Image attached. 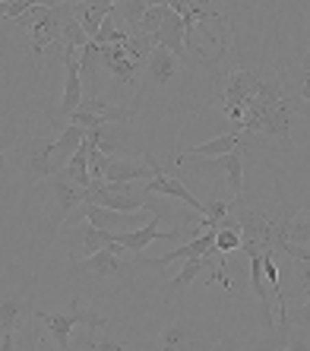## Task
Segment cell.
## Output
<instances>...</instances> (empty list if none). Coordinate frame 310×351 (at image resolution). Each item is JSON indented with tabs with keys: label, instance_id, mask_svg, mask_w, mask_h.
I'll return each mask as SVG.
<instances>
[{
	"label": "cell",
	"instance_id": "obj_1",
	"mask_svg": "<svg viewBox=\"0 0 310 351\" xmlns=\"http://www.w3.org/2000/svg\"><path fill=\"white\" fill-rule=\"evenodd\" d=\"M35 319H41L45 332L51 335V342L58 348H70V332L73 326H86L89 332H102L108 329V319L102 313H95L92 307L82 304V298H73L70 301V313H45V311H35Z\"/></svg>",
	"mask_w": 310,
	"mask_h": 351
},
{
	"label": "cell",
	"instance_id": "obj_2",
	"mask_svg": "<svg viewBox=\"0 0 310 351\" xmlns=\"http://www.w3.org/2000/svg\"><path fill=\"white\" fill-rule=\"evenodd\" d=\"M35 187H38V193L45 196V203L51 209V228H64L67 219L86 203V187H80L64 168L54 171L51 178H45L41 184H35Z\"/></svg>",
	"mask_w": 310,
	"mask_h": 351
},
{
	"label": "cell",
	"instance_id": "obj_3",
	"mask_svg": "<svg viewBox=\"0 0 310 351\" xmlns=\"http://www.w3.org/2000/svg\"><path fill=\"white\" fill-rule=\"evenodd\" d=\"M13 165L23 171V178L29 184H41L45 178H51V174L58 171L54 168V139L32 136V139H25V143H19L13 149Z\"/></svg>",
	"mask_w": 310,
	"mask_h": 351
},
{
	"label": "cell",
	"instance_id": "obj_4",
	"mask_svg": "<svg viewBox=\"0 0 310 351\" xmlns=\"http://www.w3.org/2000/svg\"><path fill=\"white\" fill-rule=\"evenodd\" d=\"M146 162H149V168H152V178L143 184L146 187V193L152 196V193H162V196H171V199H180V203L187 206V209H193V213H200V215H206V203H200L193 193L187 190V184L178 178V174H168L162 168V162L152 156V152H146Z\"/></svg>",
	"mask_w": 310,
	"mask_h": 351
},
{
	"label": "cell",
	"instance_id": "obj_5",
	"mask_svg": "<svg viewBox=\"0 0 310 351\" xmlns=\"http://www.w3.org/2000/svg\"><path fill=\"white\" fill-rule=\"evenodd\" d=\"M130 250L123 244H108L105 250H98V254L86 256L82 263H73L70 272H86V276H95V278H121L127 272V266L121 263V256H127Z\"/></svg>",
	"mask_w": 310,
	"mask_h": 351
},
{
	"label": "cell",
	"instance_id": "obj_6",
	"mask_svg": "<svg viewBox=\"0 0 310 351\" xmlns=\"http://www.w3.org/2000/svg\"><path fill=\"white\" fill-rule=\"evenodd\" d=\"M70 219L73 221H89V225H98V228H108V231L139 228V213H121V209H108V206H98V203H82Z\"/></svg>",
	"mask_w": 310,
	"mask_h": 351
},
{
	"label": "cell",
	"instance_id": "obj_7",
	"mask_svg": "<svg viewBox=\"0 0 310 351\" xmlns=\"http://www.w3.org/2000/svg\"><path fill=\"white\" fill-rule=\"evenodd\" d=\"M158 225H162V213H158V209H152V221H149V225H143V228H130V231H115V241L117 244H123L127 247V250H130V254H143V250H146L149 244H152V241H158V237H165V241H178L180 234H184V228H158Z\"/></svg>",
	"mask_w": 310,
	"mask_h": 351
},
{
	"label": "cell",
	"instance_id": "obj_8",
	"mask_svg": "<svg viewBox=\"0 0 310 351\" xmlns=\"http://www.w3.org/2000/svg\"><path fill=\"white\" fill-rule=\"evenodd\" d=\"M215 234H219V228H206L203 234H196L193 241H187V244H180L174 247L171 254H165L158 256V260H146V256H136V266H152V269H162L171 260H196V256H209L213 254V247H215Z\"/></svg>",
	"mask_w": 310,
	"mask_h": 351
},
{
	"label": "cell",
	"instance_id": "obj_9",
	"mask_svg": "<svg viewBox=\"0 0 310 351\" xmlns=\"http://www.w3.org/2000/svg\"><path fill=\"white\" fill-rule=\"evenodd\" d=\"M187 171L228 174V187H231V193H235V199L244 196V149H235L228 156H213V158H206V162H193V165H187Z\"/></svg>",
	"mask_w": 310,
	"mask_h": 351
},
{
	"label": "cell",
	"instance_id": "obj_10",
	"mask_svg": "<svg viewBox=\"0 0 310 351\" xmlns=\"http://www.w3.org/2000/svg\"><path fill=\"white\" fill-rule=\"evenodd\" d=\"M180 64H184V60H180L174 51L158 48V45H155V51L149 54L146 66H143L146 86H152V89H158V86H168V82H171L174 76L180 73Z\"/></svg>",
	"mask_w": 310,
	"mask_h": 351
},
{
	"label": "cell",
	"instance_id": "obj_11",
	"mask_svg": "<svg viewBox=\"0 0 310 351\" xmlns=\"http://www.w3.org/2000/svg\"><path fill=\"white\" fill-rule=\"evenodd\" d=\"M266 82V76L257 73V70H231L228 80H225V105H244L247 98H253L260 92V86Z\"/></svg>",
	"mask_w": 310,
	"mask_h": 351
},
{
	"label": "cell",
	"instance_id": "obj_12",
	"mask_svg": "<svg viewBox=\"0 0 310 351\" xmlns=\"http://www.w3.org/2000/svg\"><path fill=\"white\" fill-rule=\"evenodd\" d=\"M152 38H155V45H158V48L174 51V54H178V58L187 64V58H190V48H187V25H184V16H180L178 10H171V13H168L165 25L152 35Z\"/></svg>",
	"mask_w": 310,
	"mask_h": 351
},
{
	"label": "cell",
	"instance_id": "obj_13",
	"mask_svg": "<svg viewBox=\"0 0 310 351\" xmlns=\"http://www.w3.org/2000/svg\"><path fill=\"white\" fill-rule=\"evenodd\" d=\"M105 180H111V184H139L143 178H152V168H149V162H127V158H108L105 156Z\"/></svg>",
	"mask_w": 310,
	"mask_h": 351
},
{
	"label": "cell",
	"instance_id": "obj_14",
	"mask_svg": "<svg viewBox=\"0 0 310 351\" xmlns=\"http://www.w3.org/2000/svg\"><path fill=\"white\" fill-rule=\"evenodd\" d=\"M86 143V127H80V123L70 121V127H64V133H60L58 139H54V168H67V162L73 158V152Z\"/></svg>",
	"mask_w": 310,
	"mask_h": 351
},
{
	"label": "cell",
	"instance_id": "obj_15",
	"mask_svg": "<svg viewBox=\"0 0 310 351\" xmlns=\"http://www.w3.org/2000/svg\"><path fill=\"white\" fill-rule=\"evenodd\" d=\"M19 317H23V304L13 301V298H3V304H0V329H3V342H0V348L3 351L16 348L13 332L19 329Z\"/></svg>",
	"mask_w": 310,
	"mask_h": 351
},
{
	"label": "cell",
	"instance_id": "obj_16",
	"mask_svg": "<svg viewBox=\"0 0 310 351\" xmlns=\"http://www.w3.org/2000/svg\"><path fill=\"white\" fill-rule=\"evenodd\" d=\"M187 266L178 272V276L168 282V291H171V298H178V294H184L187 291V285L193 282L200 272H213V260L209 256H196V260H184Z\"/></svg>",
	"mask_w": 310,
	"mask_h": 351
},
{
	"label": "cell",
	"instance_id": "obj_17",
	"mask_svg": "<svg viewBox=\"0 0 310 351\" xmlns=\"http://www.w3.org/2000/svg\"><path fill=\"white\" fill-rule=\"evenodd\" d=\"M146 10H149V0H117L115 16L127 25V32H136L143 16H146Z\"/></svg>",
	"mask_w": 310,
	"mask_h": 351
},
{
	"label": "cell",
	"instance_id": "obj_18",
	"mask_svg": "<svg viewBox=\"0 0 310 351\" xmlns=\"http://www.w3.org/2000/svg\"><path fill=\"white\" fill-rule=\"evenodd\" d=\"M108 244H115V231L98 228V225H82V254L86 256L105 250Z\"/></svg>",
	"mask_w": 310,
	"mask_h": 351
},
{
	"label": "cell",
	"instance_id": "obj_19",
	"mask_svg": "<svg viewBox=\"0 0 310 351\" xmlns=\"http://www.w3.org/2000/svg\"><path fill=\"white\" fill-rule=\"evenodd\" d=\"M67 174H70V178L76 180V184H80V187H89L92 184V165H89V152H86V149H76L73 152V158H70V162H67V168H64Z\"/></svg>",
	"mask_w": 310,
	"mask_h": 351
},
{
	"label": "cell",
	"instance_id": "obj_20",
	"mask_svg": "<svg viewBox=\"0 0 310 351\" xmlns=\"http://www.w3.org/2000/svg\"><path fill=\"white\" fill-rule=\"evenodd\" d=\"M89 32H86V25H82L80 13H70L64 23V48H86L89 45Z\"/></svg>",
	"mask_w": 310,
	"mask_h": 351
},
{
	"label": "cell",
	"instance_id": "obj_21",
	"mask_svg": "<svg viewBox=\"0 0 310 351\" xmlns=\"http://www.w3.org/2000/svg\"><path fill=\"white\" fill-rule=\"evenodd\" d=\"M190 342L193 339H190V329L184 323H171L168 329H162V339H158V345L165 351H180V348H187Z\"/></svg>",
	"mask_w": 310,
	"mask_h": 351
},
{
	"label": "cell",
	"instance_id": "obj_22",
	"mask_svg": "<svg viewBox=\"0 0 310 351\" xmlns=\"http://www.w3.org/2000/svg\"><path fill=\"white\" fill-rule=\"evenodd\" d=\"M98 64H102V45L89 41V45H86V51H82V58H80V66H82V76H86V82H95Z\"/></svg>",
	"mask_w": 310,
	"mask_h": 351
},
{
	"label": "cell",
	"instance_id": "obj_23",
	"mask_svg": "<svg viewBox=\"0 0 310 351\" xmlns=\"http://www.w3.org/2000/svg\"><path fill=\"white\" fill-rule=\"evenodd\" d=\"M168 13H171V7H149V10H146V16H143V23H139V32L155 35V32H158V29L165 25Z\"/></svg>",
	"mask_w": 310,
	"mask_h": 351
},
{
	"label": "cell",
	"instance_id": "obj_24",
	"mask_svg": "<svg viewBox=\"0 0 310 351\" xmlns=\"http://www.w3.org/2000/svg\"><path fill=\"white\" fill-rule=\"evenodd\" d=\"M291 244L310 247V209H307V213L301 209V215L294 219V225H291Z\"/></svg>",
	"mask_w": 310,
	"mask_h": 351
},
{
	"label": "cell",
	"instance_id": "obj_25",
	"mask_svg": "<svg viewBox=\"0 0 310 351\" xmlns=\"http://www.w3.org/2000/svg\"><path fill=\"white\" fill-rule=\"evenodd\" d=\"M288 323L298 329H307L310 326V301L298 304V307H288Z\"/></svg>",
	"mask_w": 310,
	"mask_h": 351
},
{
	"label": "cell",
	"instance_id": "obj_26",
	"mask_svg": "<svg viewBox=\"0 0 310 351\" xmlns=\"http://www.w3.org/2000/svg\"><path fill=\"white\" fill-rule=\"evenodd\" d=\"M82 348H98V351H121L123 345L115 342V339H86V345Z\"/></svg>",
	"mask_w": 310,
	"mask_h": 351
},
{
	"label": "cell",
	"instance_id": "obj_27",
	"mask_svg": "<svg viewBox=\"0 0 310 351\" xmlns=\"http://www.w3.org/2000/svg\"><path fill=\"white\" fill-rule=\"evenodd\" d=\"M301 98L310 105V82H301Z\"/></svg>",
	"mask_w": 310,
	"mask_h": 351
},
{
	"label": "cell",
	"instance_id": "obj_28",
	"mask_svg": "<svg viewBox=\"0 0 310 351\" xmlns=\"http://www.w3.org/2000/svg\"><path fill=\"white\" fill-rule=\"evenodd\" d=\"M196 7H203V10H213V0H193Z\"/></svg>",
	"mask_w": 310,
	"mask_h": 351
},
{
	"label": "cell",
	"instance_id": "obj_29",
	"mask_svg": "<svg viewBox=\"0 0 310 351\" xmlns=\"http://www.w3.org/2000/svg\"><path fill=\"white\" fill-rule=\"evenodd\" d=\"M304 73H310V51L304 54Z\"/></svg>",
	"mask_w": 310,
	"mask_h": 351
},
{
	"label": "cell",
	"instance_id": "obj_30",
	"mask_svg": "<svg viewBox=\"0 0 310 351\" xmlns=\"http://www.w3.org/2000/svg\"><path fill=\"white\" fill-rule=\"evenodd\" d=\"M60 3H76V0H60Z\"/></svg>",
	"mask_w": 310,
	"mask_h": 351
},
{
	"label": "cell",
	"instance_id": "obj_31",
	"mask_svg": "<svg viewBox=\"0 0 310 351\" xmlns=\"http://www.w3.org/2000/svg\"><path fill=\"white\" fill-rule=\"evenodd\" d=\"M304 82H310V73H307V76H304Z\"/></svg>",
	"mask_w": 310,
	"mask_h": 351
}]
</instances>
